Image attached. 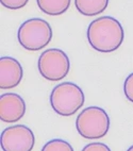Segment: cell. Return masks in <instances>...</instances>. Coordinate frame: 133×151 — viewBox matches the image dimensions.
<instances>
[{"label": "cell", "mask_w": 133, "mask_h": 151, "mask_svg": "<svg viewBox=\"0 0 133 151\" xmlns=\"http://www.w3.org/2000/svg\"><path fill=\"white\" fill-rule=\"evenodd\" d=\"M86 35L91 47L103 53L117 50L125 38L121 24L112 16H101L93 20L87 28Z\"/></svg>", "instance_id": "1"}, {"label": "cell", "mask_w": 133, "mask_h": 151, "mask_svg": "<svg viewBox=\"0 0 133 151\" xmlns=\"http://www.w3.org/2000/svg\"><path fill=\"white\" fill-rule=\"evenodd\" d=\"M49 100L52 110L58 115L68 117L73 116L83 106L85 96L82 88L77 84L63 82L52 89Z\"/></svg>", "instance_id": "2"}, {"label": "cell", "mask_w": 133, "mask_h": 151, "mask_svg": "<svg viewBox=\"0 0 133 151\" xmlns=\"http://www.w3.org/2000/svg\"><path fill=\"white\" fill-rule=\"evenodd\" d=\"M17 40L22 48L38 51L52 40V29L48 22L42 18H30L22 22L17 32Z\"/></svg>", "instance_id": "3"}, {"label": "cell", "mask_w": 133, "mask_h": 151, "mask_svg": "<svg viewBox=\"0 0 133 151\" xmlns=\"http://www.w3.org/2000/svg\"><path fill=\"white\" fill-rule=\"evenodd\" d=\"M110 124L108 113L99 106H88L82 110L76 118L77 131L86 139H98L106 136Z\"/></svg>", "instance_id": "4"}, {"label": "cell", "mask_w": 133, "mask_h": 151, "mask_svg": "<svg viewBox=\"0 0 133 151\" xmlns=\"http://www.w3.org/2000/svg\"><path fill=\"white\" fill-rule=\"evenodd\" d=\"M38 71L44 79L58 82L64 79L69 73V58L61 49L51 48L42 52L37 62Z\"/></svg>", "instance_id": "5"}, {"label": "cell", "mask_w": 133, "mask_h": 151, "mask_svg": "<svg viewBox=\"0 0 133 151\" xmlns=\"http://www.w3.org/2000/svg\"><path fill=\"white\" fill-rule=\"evenodd\" d=\"M34 145V133L24 124L8 127L1 133V148L3 151H32Z\"/></svg>", "instance_id": "6"}, {"label": "cell", "mask_w": 133, "mask_h": 151, "mask_svg": "<svg viewBox=\"0 0 133 151\" xmlns=\"http://www.w3.org/2000/svg\"><path fill=\"white\" fill-rule=\"evenodd\" d=\"M26 114V102L22 96L6 93L0 96V119L3 122H16Z\"/></svg>", "instance_id": "7"}, {"label": "cell", "mask_w": 133, "mask_h": 151, "mask_svg": "<svg viewBox=\"0 0 133 151\" xmlns=\"http://www.w3.org/2000/svg\"><path fill=\"white\" fill-rule=\"evenodd\" d=\"M24 77V69L16 59L2 57L0 59V88L11 89L16 87Z\"/></svg>", "instance_id": "8"}, {"label": "cell", "mask_w": 133, "mask_h": 151, "mask_svg": "<svg viewBox=\"0 0 133 151\" xmlns=\"http://www.w3.org/2000/svg\"><path fill=\"white\" fill-rule=\"evenodd\" d=\"M110 0H75V6L78 12L87 17L97 16L109 6Z\"/></svg>", "instance_id": "9"}, {"label": "cell", "mask_w": 133, "mask_h": 151, "mask_svg": "<svg viewBox=\"0 0 133 151\" xmlns=\"http://www.w3.org/2000/svg\"><path fill=\"white\" fill-rule=\"evenodd\" d=\"M71 0H36L42 12L49 16H59L67 11Z\"/></svg>", "instance_id": "10"}, {"label": "cell", "mask_w": 133, "mask_h": 151, "mask_svg": "<svg viewBox=\"0 0 133 151\" xmlns=\"http://www.w3.org/2000/svg\"><path fill=\"white\" fill-rule=\"evenodd\" d=\"M41 151H73V148L66 140L55 138L47 142Z\"/></svg>", "instance_id": "11"}, {"label": "cell", "mask_w": 133, "mask_h": 151, "mask_svg": "<svg viewBox=\"0 0 133 151\" xmlns=\"http://www.w3.org/2000/svg\"><path fill=\"white\" fill-rule=\"evenodd\" d=\"M0 2L9 10H19L27 6L29 0H0Z\"/></svg>", "instance_id": "12"}, {"label": "cell", "mask_w": 133, "mask_h": 151, "mask_svg": "<svg viewBox=\"0 0 133 151\" xmlns=\"http://www.w3.org/2000/svg\"><path fill=\"white\" fill-rule=\"evenodd\" d=\"M124 93L130 102L133 103V73L128 76L124 83Z\"/></svg>", "instance_id": "13"}, {"label": "cell", "mask_w": 133, "mask_h": 151, "mask_svg": "<svg viewBox=\"0 0 133 151\" xmlns=\"http://www.w3.org/2000/svg\"><path fill=\"white\" fill-rule=\"evenodd\" d=\"M81 151H112L108 145L103 143H91L83 147Z\"/></svg>", "instance_id": "14"}, {"label": "cell", "mask_w": 133, "mask_h": 151, "mask_svg": "<svg viewBox=\"0 0 133 151\" xmlns=\"http://www.w3.org/2000/svg\"><path fill=\"white\" fill-rule=\"evenodd\" d=\"M127 151H133V145H132V146H131L130 148L128 149V150H127Z\"/></svg>", "instance_id": "15"}]
</instances>
